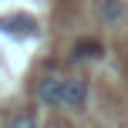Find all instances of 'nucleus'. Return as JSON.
<instances>
[{
	"mask_svg": "<svg viewBox=\"0 0 128 128\" xmlns=\"http://www.w3.org/2000/svg\"><path fill=\"white\" fill-rule=\"evenodd\" d=\"M61 91H64V78L44 74V78L34 81V98H37V104H44V108H58L61 104Z\"/></svg>",
	"mask_w": 128,
	"mask_h": 128,
	"instance_id": "1",
	"label": "nucleus"
},
{
	"mask_svg": "<svg viewBox=\"0 0 128 128\" xmlns=\"http://www.w3.org/2000/svg\"><path fill=\"white\" fill-rule=\"evenodd\" d=\"M61 104L68 111H81L84 104H88V81H84V78H64Z\"/></svg>",
	"mask_w": 128,
	"mask_h": 128,
	"instance_id": "2",
	"label": "nucleus"
},
{
	"mask_svg": "<svg viewBox=\"0 0 128 128\" xmlns=\"http://www.w3.org/2000/svg\"><path fill=\"white\" fill-rule=\"evenodd\" d=\"M98 17H101L104 24H122L125 20V4L122 0H101V4H98Z\"/></svg>",
	"mask_w": 128,
	"mask_h": 128,
	"instance_id": "3",
	"label": "nucleus"
},
{
	"mask_svg": "<svg viewBox=\"0 0 128 128\" xmlns=\"http://www.w3.org/2000/svg\"><path fill=\"white\" fill-rule=\"evenodd\" d=\"M71 58H78V61H84V58H101V44L91 40V37H81L74 47H71Z\"/></svg>",
	"mask_w": 128,
	"mask_h": 128,
	"instance_id": "4",
	"label": "nucleus"
},
{
	"mask_svg": "<svg viewBox=\"0 0 128 128\" xmlns=\"http://www.w3.org/2000/svg\"><path fill=\"white\" fill-rule=\"evenodd\" d=\"M7 128H40V125H37V118H34L30 111H17V115L10 118V125H7Z\"/></svg>",
	"mask_w": 128,
	"mask_h": 128,
	"instance_id": "5",
	"label": "nucleus"
}]
</instances>
